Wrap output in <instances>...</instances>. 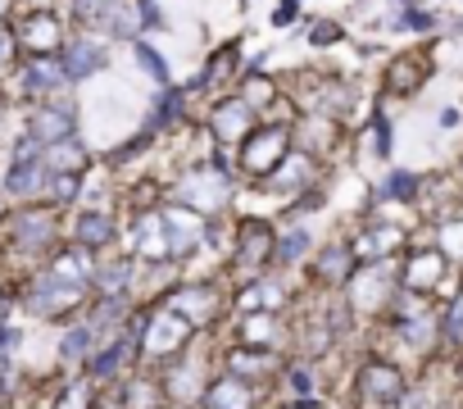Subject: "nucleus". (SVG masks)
I'll return each mask as SVG.
<instances>
[{
    "mask_svg": "<svg viewBox=\"0 0 463 409\" xmlns=\"http://www.w3.org/2000/svg\"><path fill=\"white\" fill-rule=\"evenodd\" d=\"M137 282H141V264L132 255H123V251H109L96 264L91 296H137Z\"/></svg>",
    "mask_w": 463,
    "mask_h": 409,
    "instance_id": "c85d7f7f",
    "label": "nucleus"
},
{
    "mask_svg": "<svg viewBox=\"0 0 463 409\" xmlns=\"http://www.w3.org/2000/svg\"><path fill=\"white\" fill-rule=\"evenodd\" d=\"M96 346H100V341H96V332L82 323V314L69 319V323H60V328H55V346H51L55 368H60L64 377H69V373H82V364L91 359Z\"/></svg>",
    "mask_w": 463,
    "mask_h": 409,
    "instance_id": "bb28decb",
    "label": "nucleus"
},
{
    "mask_svg": "<svg viewBox=\"0 0 463 409\" xmlns=\"http://www.w3.org/2000/svg\"><path fill=\"white\" fill-rule=\"evenodd\" d=\"M155 137H159L155 128H137L128 141H118V146L109 150V159H105V164H109V168H123V164H132L137 155H146V150L155 146Z\"/></svg>",
    "mask_w": 463,
    "mask_h": 409,
    "instance_id": "4c0bfd02",
    "label": "nucleus"
},
{
    "mask_svg": "<svg viewBox=\"0 0 463 409\" xmlns=\"http://www.w3.org/2000/svg\"><path fill=\"white\" fill-rule=\"evenodd\" d=\"M186 109H191V91L177 87V82H168V87H159V91L150 96L146 128H155L159 137H164V132H177V128L186 123Z\"/></svg>",
    "mask_w": 463,
    "mask_h": 409,
    "instance_id": "7c9ffc66",
    "label": "nucleus"
},
{
    "mask_svg": "<svg viewBox=\"0 0 463 409\" xmlns=\"http://www.w3.org/2000/svg\"><path fill=\"white\" fill-rule=\"evenodd\" d=\"M14 314H19V278L0 282V323H10Z\"/></svg>",
    "mask_w": 463,
    "mask_h": 409,
    "instance_id": "c03bdc74",
    "label": "nucleus"
},
{
    "mask_svg": "<svg viewBox=\"0 0 463 409\" xmlns=\"http://www.w3.org/2000/svg\"><path fill=\"white\" fill-rule=\"evenodd\" d=\"M24 341H28V328H24L19 319L0 323V355H19V350H24Z\"/></svg>",
    "mask_w": 463,
    "mask_h": 409,
    "instance_id": "a19ab883",
    "label": "nucleus"
},
{
    "mask_svg": "<svg viewBox=\"0 0 463 409\" xmlns=\"http://www.w3.org/2000/svg\"><path fill=\"white\" fill-rule=\"evenodd\" d=\"M19 5H33V0H19Z\"/></svg>",
    "mask_w": 463,
    "mask_h": 409,
    "instance_id": "3c124183",
    "label": "nucleus"
},
{
    "mask_svg": "<svg viewBox=\"0 0 463 409\" xmlns=\"http://www.w3.org/2000/svg\"><path fill=\"white\" fill-rule=\"evenodd\" d=\"M341 291H345L350 314H386L395 291H400V278H395L391 260H373V264H359Z\"/></svg>",
    "mask_w": 463,
    "mask_h": 409,
    "instance_id": "f8f14e48",
    "label": "nucleus"
},
{
    "mask_svg": "<svg viewBox=\"0 0 463 409\" xmlns=\"http://www.w3.org/2000/svg\"><path fill=\"white\" fill-rule=\"evenodd\" d=\"M269 400H278L269 386H255L246 377H232L222 368H213V377L204 382V395L195 409H264Z\"/></svg>",
    "mask_w": 463,
    "mask_h": 409,
    "instance_id": "4be33fe9",
    "label": "nucleus"
},
{
    "mask_svg": "<svg viewBox=\"0 0 463 409\" xmlns=\"http://www.w3.org/2000/svg\"><path fill=\"white\" fill-rule=\"evenodd\" d=\"M314 228L309 224H278V246H273V273H291L305 269V260L314 255Z\"/></svg>",
    "mask_w": 463,
    "mask_h": 409,
    "instance_id": "c756f323",
    "label": "nucleus"
},
{
    "mask_svg": "<svg viewBox=\"0 0 463 409\" xmlns=\"http://www.w3.org/2000/svg\"><path fill=\"white\" fill-rule=\"evenodd\" d=\"M64 242L87 251V255H109L123 242V219L109 210V204H100V210H82L78 204V210L64 219Z\"/></svg>",
    "mask_w": 463,
    "mask_h": 409,
    "instance_id": "4468645a",
    "label": "nucleus"
},
{
    "mask_svg": "<svg viewBox=\"0 0 463 409\" xmlns=\"http://www.w3.org/2000/svg\"><path fill=\"white\" fill-rule=\"evenodd\" d=\"M418 191H422V177L409 173V168H391L382 177V186H377L382 200H418Z\"/></svg>",
    "mask_w": 463,
    "mask_h": 409,
    "instance_id": "e433bc0d",
    "label": "nucleus"
},
{
    "mask_svg": "<svg viewBox=\"0 0 463 409\" xmlns=\"http://www.w3.org/2000/svg\"><path fill=\"white\" fill-rule=\"evenodd\" d=\"M60 69H64L69 87H82V82L100 78L109 69V42L91 37V33H69V42L60 51Z\"/></svg>",
    "mask_w": 463,
    "mask_h": 409,
    "instance_id": "aec40b11",
    "label": "nucleus"
},
{
    "mask_svg": "<svg viewBox=\"0 0 463 409\" xmlns=\"http://www.w3.org/2000/svg\"><path fill=\"white\" fill-rule=\"evenodd\" d=\"M273 246H278V224L273 219L237 214V219H232V233H227V260L213 273H222L227 287L250 282L260 273H273Z\"/></svg>",
    "mask_w": 463,
    "mask_h": 409,
    "instance_id": "20e7f679",
    "label": "nucleus"
},
{
    "mask_svg": "<svg viewBox=\"0 0 463 409\" xmlns=\"http://www.w3.org/2000/svg\"><path fill=\"white\" fill-rule=\"evenodd\" d=\"M427 73H431L427 55L404 51V55H395V60L386 64V91H391V96H409V91H418V87L427 82Z\"/></svg>",
    "mask_w": 463,
    "mask_h": 409,
    "instance_id": "2f4dec72",
    "label": "nucleus"
},
{
    "mask_svg": "<svg viewBox=\"0 0 463 409\" xmlns=\"http://www.w3.org/2000/svg\"><path fill=\"white\" fill-rule=\"evenodd\" d=\"M14 91H19L24 105H37V100H51V96L69 91L60 55H24L19 69H14Z\"/></svg>",
    "mask_w": 463,
    "mask_h": 409,
    "instance_id": "5701e85b",
    "label": "nucleus"
},
{
    "mask_svg": "<svg viewBox=\"0 0 463 409\" xmlns=\"http://www.w3.org/2000/svg\"><path fill=\"white\" fill-rule=\"evenodd\" d=\"M14 42H19V60L24 55H60L69 42V19L51 5H24L14 19Z\"/></svg>",
    "mask_w": 463,
    "mask_h": 409,
    "instance_id": "9d476101",
    "label": "nucleus"
},
{
    "mask_svg": "<svg viewBox=\"0 0 463 409\" xmlns=\"http://www.w3.org/2000/svg\"><path fill=\"white\" fill-rule=\"evenodd\" d=\"M19 14V0H0V24H10Z\"/></svg>",
    "mask_w": 463,
    "mask_h": 409,
    "instance_id": "de8ad7c7",
    "label": "nucleus"
},
{
    "mask_svg": "<svg viewBox=\"0 0 463 409\" xmlns=\"http://www.w3.org/2000/svg\"><path fill=\"white\" fill-rule=\"evenodd\" d=\"M404 391H409V382H404L400 364H391L382 355H368L350 377L354 409H395V404H404Z\"/></svg>",
    "mask_w": 463,
    "mask_h": 409,
    "instance_id": "6e6552de",
    "label": "nucleus"
},
{
    "mask_svg": "<svg viewBox=\"0 0 463 409\" xmlns=\"http://www.w3.org/2000/svg\"><path fill=\"white\" fill-rule=\"evenodd\" d=\"M391 28H395V33H431V28H436V14L422 10V5H404V14L391 19Z\"/></svg>",
    "mask_w": 463,
    "mask_h": 409,
    "instance_id": "58836bf2",
    "label": "nucleus"
},
{
    "mask_svg": "<svg viewBox=\"0 0 463 409\" xmlns=\"http://www.w3.org/2000/svg\"><path fill=\"white\" fill-rule=\"evenodd\" d=\"M42 155H46V173H87V168L96 164V155H91V146L82 141V132H78V137H64V141H55V146H46Z\"/></svg>",
    "mask_w": 463,
    "mask_h": 409,
    "instance_id": "473e14b6",
    "label": "nucleus"
},
{
    "mask_svg": "<svg viewBox=\"0 0 463 409\" xmlns=\"http://www.w3.org/2000/svg\"><path fill=\"white\" fill-rule=\"evenodd\" d=\"M60 246H64V214L51 210L46 200L0 210V255L19 264V273L42 269Z\"/></svg>",
    "mask_w": 463,
    "mask_h": 409,
    "instance_id": "f03ea898",
    "label": "nucleus"
},
{
    "mask_svg": "<svg viewBox=\"0 0 463 409\" xmlns=\"http://www.w3.org/2000/svg\"><path fill=\"white\" fill-rule=\"evenodd\" d=\"M282 364H287L282 350H255V346H241V341H232V337H218L213 341V368H222L232 377H246L255 386H269V391H273Z\"/></svg>",
    "mask_w": 463,
    "mask_h": 409,
    "instance_id": "9b49d317",
    "label": "nucleus"
},
{
    "mask_svg": "<svg viewBox=\"0 0 463 409\" xmlns=\"http://www.w3.org/2000/svg\"><path fill=\"white\" fill-rule=\"evenodd\" d=\"M164 409H173V404H164Z\"/></svg>",
    "mask_w": 463,
    "mask_h": 409,
    "instance_id": "603ef678",
    "label": "nucleus"
},
{
    "mask_svg": "<svg viewBox=\"0 0 463 409\" xmlns=\"http://www.w3.org/2000/svg\"><path fill=\"white\" fill-rule=\"evenodd\" d=\"M213 341L218 337H200L191 350H182L177 359H168L164 368H155L159 382H164V400L173 409H195L200 404L204 382L213 377Z\"/></svg>",
    "mask_w": 463,
    "mask_h": 409,
    "instance_id": "423d86ee",
    "label": "nucleus"
},
{
    "mask_svg": "<svg viewBox=\"0 0 463 409\" xmlns=\"http://www.w3.org/2000/svg\"><path fill=\"white\" fill-rule=\"evenodd\" d=\"M128 328L137 332V350H141L146 368H164L168 359H177L182 350H191L200 341V332L186 319H177L168 305H159V300L155 305H137Z\"/></svg>",
    "mask_w": 463,
    "mask_h": 409,
    "instance_id": "39448f33",
    "label": "nucleus"
},
{
    "mask_svg": "<svg viewBox=\"0 0 463 409\" xmlns=\"http://www.w3.org/2000/svg\"><path fill=\"white\" fill-rule=\"evenodd\" d=\"M237 96H241V100H246V105H250L260 119H264L273 105H282V87H278V82H273L264 69H250V73H241V78H237Z\"/></svg>",
    "mask_w": 463,
    "mask_h": 409,
    "instance_id": "72a5a7b5",
    "label": "nucleus"
},
{
    "mask_svg": "<svg viewBox=\"0 0 463 409\" xmlns=\"http://www.w3.org/2000/svg\"><path fill=\"white\" fill-rule=\"evenodd\" d=\"M300 19V0H278L273 5V28H291Z\"/></svg>",
    "mask_w": 463,
    "mask_h": 409,
    "instance_id": "49530a36",
    "label": "nucleus"
},
{
    "mask_svg": "<svg viewBox=\"0 0 463 409\" xmlns=\"http://www.w3.org/2000/svg\"><path fill=\"white\" fill-rule=\"evenodd\" d=\"M132 60H137V69H141V73L155 82V91L173 82V69H168V60H164V51H159L155 42L137 37V42H132Z\"/></svg>",
    "mask_w": 463,
    "mask_h": 409,
    "instance_id": "c9c22d12",
    "label": "nucleus"
},
{
    "mask_svg": "<svg viewBox=\"0 0 463 409\" xmlns=\"http://www.w3.org/2000/svg\"><path fill=\"white\" fill-rule=\"evenodd\" d=\"M445 255L440 251H431V246H418L409 260H404V269H395V278H400V291H413V296H431L436 287H440V278H445Z\"/></svg>",
    "mask_w": 463,
    "mask_h": 409,
    "instance_id": "cd10ccee",
    "label": "nucleus"
},
{
    "mask_svg": "<svg viewBox=\"0 0 463 409\" xmlns=\"http://www.w3.org/2000/svg\"><path fill=\"white\" fill-rule=\"evenodd\" d=\"M118 251L132 255L137 264H168V237H164V219H159V210H141V214H132L128 228H123Z\"/></svg>",
    "mask_w": 463,
    "mask_h": 409,
    "instance_id": "b1692460",
    "label": "nucleus"
},
{
    "mask_svg": "<svg viewBox=\"0 0 463 409\" xmlns=\"http://www.w3.org/2000/svg\"><path fill=\"white\" fill-rule=\"evenodd\" d=\"M264 409H287V404H282V400H269V404H264Z\"/></svg>",
    "mask_w": 463,
    "mask_h": 409,
    "instance_id": "8fccbe9b",
    "label": "nucleus"
},
{
    "mask_svg": "<svg viewBox=\"0 0 463 409\" xmlns=\"http://www.w3.org/2000/svg\"><path fill=\"white\" fill-rule=\"evenodd\" d=\"M227 150H209L204 159H186L177 168V177L164 186V200L182 204V210L200 214V219H222L237 200V164H227Z\"/></svg>",
    "mask_w": 463,
    "mask_h": 409,
    "instance_id": "f257e3e1",
    "label": "nucleus"
},
{
    "mask_svg": "<svg viewBox=\"0 0 463 409\" xmlns=\"http://www.w3.org/2000/svg\"><path fill=\"white\" fill-rule=\"evenodd\" d=\"M137 364H141L137 332H132V328H123L118 337H109V341H100V346L91 350V359L82 364V377H87L96 391H109V386H114V382H123Z\"/></svg>",
    "mask_w": 463,
    "mask_h": 409,
    "instance_id": "dca6fc26",
    "label": "nucleus"
},
{
    "mask_svg": "<svg viewBox=\"0 0 463 409\" xmlns=\"http://www.w3.org/2000/svg\"><path fill=\"white\" fill-rule=\"evenodd\" d=\"M309 186H318V159L305 155V150H291V155L260 182V191H264V195H278V200H291V195H300V191H309Z\"/></svg>",
    "mask_w": 463,
    "mask_h": 409,
    "instance_id": "a878e982",
    "label": "nucleus"
},
{
    "mask_svg": "<svg viewBox=\"0 0 463 409\" xmlns=\"http://www.w3.org/2000/svg\"><path fill=\"white\" fill-rule=\"evenodd\" d=\"M159 219H164V237H168V260L173 264H191L195 255H204V233H209V219L182 210V204L164 200L159 204Z\"/></svg>",
    "mask_w": 463,
    "mask_h": 409,
    "instance_id": "a211bd4d",
    "label": "nucleus"
},
{
    "mask_svg": "<svg viewBox=\"0 0 463 409\" xmlns=\"http://www.w3.org/2000/svg\"><path fill=\"white\" fill-rule=\"evenodd\" d=\"M227 337L255 346V350H282L291 355V314H232L227 319Z\"/></svg>",
    "mask_w": 463,
    "mask_h": 409,
    "instance_id": "6ab92c4d",
    "label": "nucleus"
},
{
    "mask_svg": "<svg viewBox=\"0 0 463 409\" xmlns=\"http://www.w3.org/2000/svg\"><path fill=\"white\" fill-rule=\"evenodd\" d=\"M46 182H51V173H46L42 146L19 132L14 155H10V164H5V177H0V195H5L10 204H33V200L46 195Z\"/></svg>",
    "mask_w": 463,
    "mask_h": 409,
    "instance_id": "1a4fd4ad",
    "label": "nucleus"
},
{
    "mask_svg": "<svg viewBox=\"0 0 463 409\" xmlns=\"http://www.w3.org/2000/svg\"><path fill=\"white\" fill-rule=\"evenodd\" d=\"M260 123V114L237 96V91H222V96H213L209 100V109H204V137L218 146V150H237L246 137H250V128Z\"/></svg>",
    "mask_w": 463,
    "mask_h": 409,
    "instance_id": "ddd939ff",
    "label": "nucleus"
},
{
    "mask_svg": "<svg viewBox=\"0 0 463 409\" xmlns=\"http://www.w3.org/2000/svg\"><path fill=\"white\" fill-rule=\"evenodd\" d=\"M237 78H241V42H222L204 64H200V73L186 82V91L191 96H222L227 87H237Z\"/></svg>",
    "mask_w": 463,
    "mask_h": 409,
    "instance_id": "393cba45",
    "label": "nucleus"
},
{
    "mask_svg": "<svg viewBox=\"0 0 463 409\" xmlns=\"http://www.w3.org/2000/svg\"><path fill=\"white\" fill-rule=\"evenodd\" d=\"M227 296H232V287H227V278L222 273H182L164 296H159V305H168L177 319H186L200 337H222V328H227Z\"/></svg>",
    "mask_w": 463,
    "mask_h": 409,
    "instance_id": "7ed1b4c3",
    "label": "nucleus"
},
{
    "mask_svg": "<svg viewBox=\"0 0 463 409\" xmlns=\"http://www.w3.org/2000/svg\"><path fill=\"white\" fill-rule=\"evenodd\" d=\"M46 409H100V391H96L82 373H69V377L51 391Z\"/></svg>",
    "mask_w": 463,
    "mask_h": 409,
    "instance_id": "f704fd0d",
    "label": "nucleus"
},
{
    "mask_svg": "<svg viewBox=\"0 0 463 409\" xmlns=\"http://www.w3.org/2000/svg\"><path fill=\"white\" fill-rule=\"evenodd\" d=\"M24 137H33L42 150L64 141V137H78V100L73 91H60L51 100H37L24 109Z\"/></svg>",
    "mask_w": 463,
    "mask_h": 409,
    "instance_id": "2eb2a0df",
    "label": "nucleus"
},
{
    "mask_svg": "<svg viewBox=\"0 0 463 409\" xmlns=\"http://www.w3.org/2000/svg\"><path fill=\"white\" fill-rule=\"evenodd\" d=\"M458 123V109H440V128H454Z\"/></svg>",
    "mask_w": 463,
    "mask_h": 409,
    "instance_id": "09e8293b",
    "label": "nucleus"
},
{
    "mask_svg": "<svg viewBox=\"0 0 463 409\" xmlns=\"http://www.w3.org/2000/svg\"><path fill=\"white\" fill-rule=\"evenodd\" d=\"M291 314L296 309V291L282 273H260L250 282H237L227 296V314Z\"/></svg>",
    "mask_w": 463,
    "mask_h": 409,
    "instance_id": "f3484780",
    "label": "nucleus"
},
{
    "mask_svg": "<svg viewBox=\"0 0 463 409\" xmlns=\"http://www.w3.org/2000/svg\"><path fill=\"white\" fill-rule=\"evenodd\" d=\"M291 150H296L291 146V123H264L260 119L250 128V137L237 146V177L250 182V186H260Z\"/></svg>",
    "mask_w": 463,
    "mask_h": 409,
    "instance_id": "0eeeda50",
    "label": "nucleus"
},
{
    "mask_svg": "<svg viewBox=\"0 0 463 409\" xmlns=\"http://www.w3.org/2000/svg\"><path fill=\"white\" fill-rule=\"evenodd\" d=\"M368 132H373V146H377V159H391V123H386V114H382V109L373 114V123H368Z\"/></svg>",
    "mask_w": 463,
    "mask_h": 409,
    "instance_id": "79ce46f5",
    "label": "nucleus"
},
{
    "mask_svg": "<svg viewBox=\"0 0 463 409\" xmlns=\"http://www.w3.org/2000/svg\"><path fill=\"white\" fill-rule=\"evenodd\" d=\"M305 264H309V282H314L318 291H341V287L354 278L359 255H354L350 237H332V242L314 246V255H309Z\"/></svg>",
    "mask_w": 463,
    "mask_h": 409,
    "instance_id": "412c9836",
    "label": "nucleus"
},
{
    "mask_svg": "<svg viewBox=\"0 0 463 409\" xmlns=\"http://www.w3.org/2000/svg\"><path fill=\"white\" fill-rule=\"evenodd\" d=\"M440 341L449 346H463V291L449 300V309L440 314Z\"/></svg>",
    "mask_w": 463,
    "mask_h": 409,
    "instance_id": "ea45409f",
    "label": "nucleus"
},
{
    "mask_svg": "<svg viewBox=\"0 0 463 409\" xmlns=\"http://www.w3.org/2000/svg\"><path fill=\"white\" fill-rule=\"evenodd\" d=\"M10 64H19V42L10 24H0V69H10Z\"/></svg>",
    "mask_w": 463,
    "mask_h": 409,
    "instance_id": "a18cd8bd",
    "label": "nucleus"
},
{
    "mask_svg": "<svg viewBox=\"0 0 463 409\" xmlns=\"http://www.w3.org/2000/svg\"><path fill=\"white\" fill-rule=\"evenodd\" d=\"M345 33H341V24H332V19H318L314 28H309V46H336Z\"/></svg>",
    "mask_w": 463,
    "mask_h": 409,
    "instance_id": "37998d69",
    "label": "nucleus"
}]
</instances>
